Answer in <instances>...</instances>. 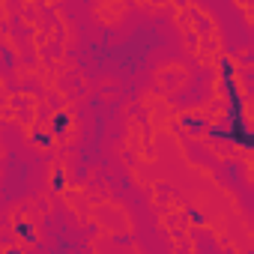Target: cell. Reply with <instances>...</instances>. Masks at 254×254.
Instances as JSON below:
<instances>
[{
  "label": "cell",
  "mask_w": 254,
  "mask_h": 254,
  "mask_svg": "<svg viewBox=\"0 0 254 254\" xmlns=\"http://www.w3.org/2000/svg\"><path fill=\"white\" fill-rule=\"evenodd\" d=\"M69 126H72V117H69L66 111L54 114V135H66V132H69Z\"/></svg>",
  "instance_id": "obj_2"
},
{
  "label": "cell",
  "mask_w": 254,
  "mask_h": 254,
  "mask_svg": "<svg viewBox=\"0 0 254 254\" xmlns=\"http://www.w3.org/2000/svg\"><path fill=\"white\" fill-rule=\"evenodd\" d=\"M33 141H36V144H42V147H48V144H51V135H48V132H36V135H33Z\"/></svg>",
  "instance_id": "obj_5"
},
{
  "label": "cell",
  "mask_w": 254,
  "mask_h": 254,
  "mask_svg": "<svg viewBox=\"0 0 254 254\" xmlns=\"http://www.w3.org/2000/svg\"><path fill=\"white\" fill-rule=\"evenodd\" d=\"M218 66H221V87H224L227 102H230V129H212V135L221 138V141L239 144V147H254V135L245 123V105H242V93H239V84H236V72H233L227 57H221Z\"/></svg>",
  "instance_id": "obj_1"
},
{
  "label": "cell",
  "mask_w": 254,
  "mask_h": 254,
  "mask_svg": "<svg viewBox=\"0 0 254 254\" xmlns=\"http://www.w3.org/2000/svg\"><path fill=\"white\" fill-rule=\"evenodd\" d=\"M15 233H18V236H24L27 242H33V239H36V230H33V224H27V221H18V224H15Z\"/></svg>",
  "instance_id": "obj_3"
},
{
  "label": "cell",
  "mask_w": 254,
  "mask_h": 254,
  "mask_svg": "<svg viewBox=\"0 0 254 254\" xmlns=\"http://www.w3.org/2000/svg\"><path fill=\"white\" fill-rule=\"evenodd\" d=\"M3 254H18V251H15V248H6V251H3Z\"/></svg>",
  "instance_id": "obj_6"
},
{
  "label": "cell",
  "mask_w": 254,
  "mask_h": 254,
  "mask_svg": "<svg viewBox=\"0 0 254 254\" xmlns=\"http://www.w3.org/2000/svg\"><path fill=\"white\" fill-rule=\"evenodd\" d=\"M63 183H66V177H63V168H54V177H51V189H54V191H60V189H63Z\"/></svg>",
  "instance_id": "obj_4"
}]
</instances>
